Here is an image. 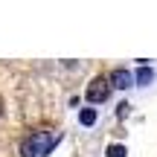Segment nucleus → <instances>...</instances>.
Here are the masks:
<instances>
[{
    "mask_svg": "<svg viewBox=\"0 0 157 157\" xmlns=\"http://www.w3.org/2000/svg\"><path fill=\"white\" fill-rule=\"evenodd\" d=\"M56 143H58V134H52V131H32L21 143V154L23 157H44L52 151Z\"/></svg>",
    "mask_w": 157,
    "mask_h": 157,
    "instance_id": "f257e3e1",
    "label": "nucleus"
},
{
    "mask_svg": "<svg viewBox=\"0 0 157 157\" xmlns=\"http://www.w3.org/2000/svg\"><path fill=\"white\" fill-rule=\"evenodd\" d=\"M108 82H111V87H119V90H125V87H131V82H134V76L128 73L125 67H117L111 76H108Z\"/></svg>",
    "mask_w": 157,
    "mask_h": 157,
    "instance_id": "7ed1b4c3",
    "label": "nucleus"
},
{
    "mask_svg": "<svg viewBox=\"0 0 157 157\" xmlns=\"http://www.w3.org/2000/svg\"><path fill=\"white\" fill-rule=\"evenodd\" d=\"M125 146H108V157H125Z\"/></svg>",
    "mask_w": 157,
    "mask_h": 157,
    "instance_id": "423d86ee",
    "label": "nucleus"
},
{
    "mask_svg": "<svg viewBox=\"0 0 157 157\" xmlns=\"http://www.w3.org/2000/svg\"><path fill=\"white\" fill-rule=\"evenodd\" d=\"M78 122H82L84 128H90V125L96 122V108H82V111H78Z\"/></svg>",
    "mask_w": 157,
    "mask_h": 157,
    "instance_id": "20e7f679",
    "label": "nucleus"
},
{
    "mask_svg": "<svg viewBox=\"0 0 157 157\" xmlns=\"http://www.w3.org/2000/svg\"><path fill=\"white\" fill-rule=\"evenodd\" d=\"M108 96H111V82H108L105 76H96L93 82L87 84V99L93 102V105H99V102H105Z\"/></svg>",
    "mask_w": 157,
    "mask_h": 157,
    "instance_id": "f03ea898",
    "label": "nucleus"
},
{
    "mask_svg": "<svg viewBox=\"0 0 157 157\" xmlns=\"http://www.w3.org/2000/svg\"><path fill=\"white\" fill-rule=\"evenodd\" d=\"M154 82V70L151 67H140L137 70V84H151Z\"/></svg>",
    "mask_w": 157,
    "mask_h": 157,
    "instance_id": "39448f33",
    "label": "nucleus"
}]
</instances>
